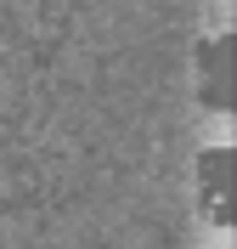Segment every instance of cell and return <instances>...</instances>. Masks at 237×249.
I'll list each match as a JSON object with an SVG mask.
<instances>
[{"label":"cell","instance_id":"cell-1","mask_svg":"<svg viewBox=\"0 0 237 249\" xmlns=\"http://www.w3.org/2000/svg\"><path fill=\"white\" fill-rule=\"evenodd\" d=\"M204 210L215 227L232 221V153H209L204 159Z\"/></svg>","mask_w":237,"mask_h":249}]
</instances>
